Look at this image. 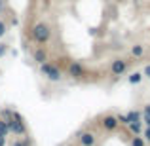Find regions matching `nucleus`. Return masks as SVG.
<instances>
[{
	"label": "nucleus",
	"instance_id": "obj_23",
	"mask_svg": "<svg viewBox=\"0 0 150 146\" xmlns=\"http://www.w3.org/2000/svg\"><path fill=\"white\" fill-rule=\"evenodd\" d=\"M0 146H6V137L0 135Z\"/></svg>",
	"mask_w": 150,
	"mask_h": 146
},
{
	"label": "nucleus",
	"instance_id": "obj_8",
	"mask_svg": "<svg viewBox=\"0 0 150 146\" xmlns=\"http://www.w3.org/2000/svg\"><path fill=\"white\" fill-rule=\"evenodd\" d=\"M34 61H36L38 65H42V63H46V61H48V51H46L44 46H40V48L34 51Z\"/></svg>",
	"mask_w": 150,
	"mask_h": 146
},
{
	"label": "nucleus",
	"instance_id": "obj_7",
	"mask_svg": "<svg viewBox=\"0 0 150 146\" xmlns=\"http://www.w3.org/2000/svg\"><path fill=\"white\" fill-rule=\"evenodd\" d=\"M78 142H80V146H95L97 137L93 135V133H89V131H84V133H80V137H78Z\"/></svg>",
	"mask_w": 150,
	"mask_h": 146
},
{
	"label": "nucleus",
	"instance_id": "obj_10",
	"mask_svg": "<svg viewBox=\"0 0 150 146\" xmlns=\"http://www.w3.org/2000/svg\"><path fill=\"white\" fill-rule=\"evenodd\" d=\"M141 121H144L146 125H150V104H146L141 112Z\"/></svg>",
	"mask_w": 150,
	"mask_h": 146
},
{
	"label": "nucleus",
	"instance_id": "obj_18",
	"mask_svg": "<svg viewBox=\"0 0 150 146\" xmlns=\"http://www.w3.org/2000/svg\"><path fill=\"white\" fill-rule=\"evenodd\" d=\"M11 146H30V140L29 139H23V140H13Z\"/></svg>",
	"mask_w": 150,
	"mask_h": 146
},
{
	"label": "nucleus",
	"instance_id": "obj_11",
	"mask_svg": "<svg viewBox=\"0 0 150 146\" xmlns=\"http://www.w3.org/2000/svg\"><path fill=\"white\" fill-rule=\"evenodd\" d=\"M141 123H143V121H135V123H129L127 125V127L131 129L133 135H141V133H143V125H141Z\"/></svg>",
	"mask_w": 150,
	"mask_h": 146
},
{
	"label": "nucleus",
	"instance_id": "obj_21",
	"mask_svg": "<svg viewBox=\"0 0 150 146\" xmlns=\"http://www.w3.org/2000/svg\"><path fill=\"white\" fill-rule=\"evenodd\" d=\"M143 137H144V140H150V125H146V129L143 131Z\"/></svg>",
	"mask_w": 150,
	"mask_h": 146
},
{
	"label": "nucleus",
	"instance_id": "obj_16",
	"mask_svg": "<svg viewBox=\"0 0 150 146\" xmlns=\"http://www.w3.org/2000/svg\"><path fill=\"white\" fill-rule=\"evenodd\" d=\"M131 146H144V139L141 135H135L131 139Z\"/></svg>",
	"mask_w": 150,
	"mask_h": 146
},
{
	"label": "nucleus",
	"instance_id": "obj_13",
	"mask_svg": "<svg viewBox=\"0 0 150 146\" xmlns=\"http://www.w3.org/2000/svg\"><path fill=\"white\" fill-rule=\"evenodd\" d=\"M141 80H143V72H133L129 76V84H133V85H137Z\"/></svg>",
	"mask_w": 150,
	"mask_h": 146
},
{
	"label": "nucleus",
	"instance_id": "obj_17",
	"mask_svg": "<svg viewBox=\"0 0 150 146\" xmlns=\"http://www.w3.org/2000/svg\"><path fill=\"white\" fill-rule=\"evenodd\" d=\"M118 123H120V125H127L129 123V121H127V116H125V114H118Z\"/></svg>",
	"mask_w": 150,
	"mask_h": 146
},
{
	"label": "nucleus",
	"instance_id": "obj_15",
	"mask_svg": "<svg viewBox=\"0 0 150 146\" xmlns=\"http://www.w3.org/2000/svg\"><path fill=\"white\" fill-rule=\"evenodd\" d=\"M0 116L4 118V121H8V120H11V116H13V110L4 108V110H0Z\"/></svg>",
	"mask_w": 150,
	"mask_h": 146
},
{
	"label": "nucleus",
	"instance_id": "obj_20",
	"mask_svg": "<svg viewBox=\"0 0 150 146\" xmlns=\"http://www.w3.org/2000/svg\"><path fill=\"white\" fill-rule=\"evenodd\" d=\"M6 53H8V44H0V57H4Z\"/></svg>",
	"mask_w": 150,
	"mask_h": 146
},
{
	"label": "nucleus",
	"instance_id": "obj_12",
	"mask_svg": "<svg viewBox=\"0 0 150 146\" xmlns=\"http://www.w3.org/2000/svg\"><path fill=\"white\" fill-rule=\"evenodd\" d=\"M143 53H144V46L135 44V46L131 48V55H133V57H143Z\"/></svg>",
	"mask_w": 150,
	"mask_h": 146
},
{
	"label": "nucleus",
	"instance_id": "obj_22",
	"mask_svg": "<svg viewBox=\"0 0 150 146\" xmlns=\"http://www.w3.org/2000/svg\"><path fill=\"white\" fill-rule=\"evenodd\" d=\"M143 76L150 78V65H146V66H144V70H143Z\"/></svg>",
	"mask_w": 150,
	"mask_h": 146
},
{
	"label": "nucleus",
	"instance_id": "obj_2",
	"mask_svg": "<svg viewBox=\"0 0 150 146\" xmlns=\"http://www.w3.org/2000/svg\"><path fill=\"white\" fill-rule=\"evenodd\" d=\"M40 72L44 74L50 82H61L63 80L61 68H59L57 65H53V63H50V61H46V63H42V65H40Z\"/></svg>",
	"mask_w": 150,
	"mask_h": 146
},
{
	"label": "nucleus",
	"instance_id": "obj_1",
	"mask_svg": "<svg viewBox=\"0 0 150 146\" xmlns=\"http://www.w3.org/2000/svg\"><path fill=\"white\" fill-rule=\"evenodd\" d=\"M30 36H33V40L36 42V44L46 46L51 38V27L48 23H36V25L33 27V30H30Z\"/></svg>",
	"mask_w": 150,
	"mask_h": 146
},
{
	"label": "nucleus",
	"instance_id": "obj_14",
	"mask_svg": "<svg viewBox=\"0 0 150 146\" xmlns=\"http://www.w3.org/2000/svg\"><path fill=\"white\" fill-rule=\"evenodd\" d=\"M0 135H10V127H8V121H4V120H0Z\"/></svg>",
	"mask_w": 150,
	"mask_h": 146
},
{
	"label": "nucleus",
	"instance_id": "obj_9",
	"mask_svg": "<svg viewBox=\"0 0 150 146\" xmlns=\"http://www.w3.org/2000/svg\"><path fill=\"white\" fill-rule=\"evenodd\" d=\"M125 116H127V121H129V123L141 121V112H139V110H129V112L125 114ZM129 123H127V125H129Z\"/></svg>",
	"mask_w": 150,
	"mask_h": 146
},
{
	"label": "nucleus",
	"instance_id": "obj_19",
	"mask_svg": "<svg viewBox=\"0 0 150 146\" xmlns=\"http://www.w3.org/2000/svg\"><path fill=\"white\" fill-rule=\"evenodd\" d=\"M6 32H8V27H6V23H4L2 19H0V38H2Z\"/></svg>",
	"mask_w": 150,
	"mask_h": 146
},
{
	"label": "nucleus",
	"instance_id": "obj_6",
	"mask_svg": "<svg viewBox=\"0 0 150 146\" xmlns=\"http://www.w3.org/2000/svg\"><path fill=\"white\" fill-rule=\"evenodd\" d=\"M118 118L112 116V114H108V116H105L101 120V127L105 129V131H114V129H118Z\"/></svg>",
	"mask_w": 150,
	"mask_h": 146
},
{
	"label": "nucleus",
	"instance_id": "obj_4",
	"mask_svg": "<svg viewBox=\"0 0 150 146\" xmlns=\"http://www.w3.org/2000/svg\"><path fill=\"white\" fill-rule=\"evenodd\" d=\"M69 76L76 78V80H82V78L88 76V70H86V66L80 61H70L69 63Z\"/></svg>",
	"mask_w": 150,
	"mask_h": 146
},
{
	"label": "nucleus",
	"instance_id": "obj_3",
	"mask_svg": "<svg viewBox=\"0 0 150 146\" xmlns=\"http://www.w3.org/2000/svg\"><path fill=\"white\" fill-rule=\"evenodd\" d=\"M8 127H10V133H13V135L21 137L27 133V125L25 121H23L21 114L19 112H13V116H11V120H8Z\"/></svg>",
	"mask_w": 150,
	"mask_h": 146
},
{
	"label": "nucleus",
	"instance_id": "obj_5",
	"mask_svg": "<svg viewBox=\"0 0 150 146\" xmlns=\"http://www.w3.org/2000/svg\"><path fill=\"white\" fill-rule=\"evenodd\" d=\"M127 66H129L127 59H114L110 65V72H112V76H122V74H125Z\"/></svg>",
	"mask_w": 150,
	"mask_h": 146
}]
</instances>
